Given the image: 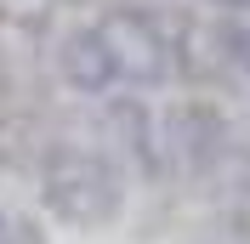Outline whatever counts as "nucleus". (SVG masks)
Instances as JSON below:
<instances>
[{
	"label": "nucleus",
	"instance_id": "f257e3e1",
	"mask_svg": "<svg viewBox=\"0 0 250 244\" xmlns=\"http://www.w3.org/2000/svg\"><path fill=\"white\" fill-rule=\"evenodd\" d=\"M29 176L40 187V204L68 227H103L125 204V165L97 137V125L91 131H46V148Z\"/></svg>",
	"mask_w": 250,
	"mask_h": 244
},
{
	"label": "nucleus",
	"instance_id": "f03ea898",
	"mask_svg": "<svg viewBox=\"0 0 250 244\" xmlns=\"http://www.w3.org/2000/svg\"><path fill=\"white\" fill-rule=\"evenodd\" d=\"M159 137H165V170L176 176H210V170L233 165V125L216 102H199V97H182L159 114Z\"/></svg>",
	"mask_w": 250,
	"mask_h": 244
},
{
	"label": "nucleus",
	"instance_id": "7ed1b4c3",
	"mask_svg": "<svg viewBox=\"0 0 250 244\" xmlns=\"http://www.w3.org/2000/svg\"><path fill=\"white\" fill-rule=\"evenodd\" d=\"M57 80L74 97H91V102H108L114 91H131L103 23H80V29H68L57 40Z\"/></svg>",
	"mask_w": 250,
	"mask_h": 244
},
{
	"label": "nucleus",
	"instance_id": "20e7f679",
	"mask_svg": "<svg viewBox=\"0 0 250 244\" xmlns=\"http://www.w3.org/2000/svg\"><path fill=\"white\" fill-rule=\"evenodd\" d=\"M62 0H0V29L12 34H46Z\"/></svg>",
	"mask_w": 250,
	"mask_h": 244
},
{
	"label": "nucleus",
	"instance_id": "39448f33",
	"mask_svg": "<svg viewBox=\"0 0 250 244\" xmlns=\"http://www.w3.org/2000/svg\"><path fill=\"white\" fill-rule=\"evenodd\" d=\"M222 46H228V62H239L250 74V6H239L233 17H222Z\"/></svg>",
	"mask_w": 250,
	"mask_h": 244
},
{
	"label": "nucleus",
	"instance_id": "423d86ee",
	"mask_svg": "<svg viewBox=\"0 0 250 244\" xmlns=\"http://www.w3.org/2000/svg\"><path fill=\"white\" fill-rule=\"evenodd\" d=\"M0 244H46V233L34 227L29 216H6V227H0Z\"/></svg>",
	"mask_w": 250,
	"mask_h": 244
},
{
	"label": "nucleus",
	"instance_id": "0eeeda50",
	"mask_svg": "<svg viewBox=\"0 0 250 244\" xmlns=\"http://www.w3.org/2000/svg\"><path fill=\"white\" fill-rule=\"evenodd\" d=\"M233 187H239V199L250 204V142L233 153Z\"/></svg>",
	"mask_w": 250,
	"mask_h": 244
},
{
	"label": "nucleus",
	"instance_id": "6e6552de",
	"mask_svg": "<svg viewBox=\"0 0 250 244\" xmlns=\"http://www.w3.org/2000/svg\"><path fill=\"white\" fill-rule=\"evenodd\" d=\"M205 6H216V12H222V17H233V12H239V6H250V0H205Z\"/></svg>",
	"mask_w": 250,
	"mask_h": 244
},
{
	"label": "nucleus",
	"instance_id": "1a4fd4ad",
	"mask_svg": "<svg viewBox=\"0 0 250 244\" xmlns=\"http://www.w3.org/2000/svg\"><path fill=\"white\" fill-rule=\"evenodd\" d=\"M0 227H6V210H0Z\"/></svg>",
	"mask_w": 250,
	"mask_h": 244
}]
</instances>
